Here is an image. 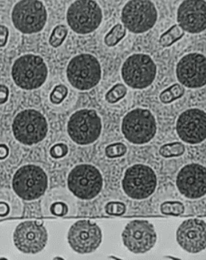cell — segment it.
Segmentation results:
<instances>
[{
    "label": "cell",
    "mask_w": 206,
    "mask_h": 260,
    "mask_svg": "<svg viewBox=\"0 0 206 260\" xmlns=\"http://www.w3.org/2000/svg\"><path fill=\"white\" fill-rule=\"evenodd\" d=\"M48 68L39 55H22L12 68V78L17 86L23 89H38L45 83L48 77Z\"/></svg>",
    "instance_id": "6da1fadb"
},
{
    "label": "cell",
    "mask_w": 206,
    "mask_h": 260,
    "mask_svg": "<svg viewBox=\"0 0 206 260\" xmlns=\"http://www.w3.org/2000/svg\"><path fill=\"white\" fill-rule=\"evenodd\" d=\"M66 76L71 86L75 89L89 90L100 81L101 68L93 55L81 54L70 61L66 68Z\"/></svg>",
    "instance_id": "7a4b0ae2"
},
{
    "label": "cell",
    "mask_w": 206,
    "mask_h": 260,
    "mask_svg": "<svg viewBox=\"0 0 206 260\" xmlns=\"http://www.w3.org/2000/svg\"><path fill=\"white\" fill-rule=\"evenodd\" d=\"M48 180L45 172L34 165L20 168L13 178V189L21 200L32 201L41 198L48 188Z\"/></svg>",
    "instance_id": "3957f363"
},
{
    "label": "cell",
    "mask_w": 206,
    "mask_h": 260,
    "mask_svg": "<svg viewBox=\"0 0 206 260\" xmlns=\"http://www.w3.org/2000/svg\"><path fill=\"white\" fill-rule=\"evenodd\" d=\"M122 132L130 143L135 145L146 144L156 136V119L148 109H133L123 118Z\"/></svg>",
    "instance_id": "277c9868"
},
{
    "label": "cell",
    "mask_w": 206,
    "mask_h": 260,
    "mask_svg": "<svg viewBox=\"0 0 206 260\" xmlns=\"http://www.w3.org/2000/svg\"><path fill=\"white\" fill-rule=\"evenodd\" d=\"M67 185L77 198L90 200L96 198L101 191L103 177L99 170L92 165H78L70 173Z\"/></svg>",
    "instance_id": "5b68a950"
},
{
    "label": "cell",
    "mask_w": 206,
    "mask_h": 260,
    "mask_svg": "<svg viewBox=\"0 0 206 260\" xmlns=\"http://www.w3.org/2000/svg\"><path fill=\"white\" fill-rule=\"evenodd\" d=\"M48 126L44 115L33 109L22 111L14 118L13 133L19 143L27 146L39 143L46 137Z\"/></svg>",
    "instance_id": "8992f818"
},
{
    "label": "cell",
    "mask_w": 206,
    "mask_h": 260,
    "mask_svg": "<svg viewBox=\"0 0 206 260\" xmlns=\"http://www.w3.org/2000/svg\"><path fill=\"white\" fill-rule=\"evenodd\" d=\"M157 178L152 168L146 165H133L125 172L122 181L126 196L135 200H146L154 193Z\"/></svg>",
    "instance_id": "52a82bcc"
},
{
    "label": "cell",
    "mask_w": 206,
    "mask_h": 260,
    "mask_svg": "<svg viewBox=\"0 0 206 260\" xmlns=\"http://www.w3.org/2000/svg\"><path fill=\"white\" fill-rule=\"evenodd\" d=\"M67 131L70 137L77 144H92L101 134V119L95 110L82 109L71 116Z\"/></svg>",
    "instance_id": "ba28073f"
},
{
    "label": "cell",
    "mask_w": 206,
    "mask_h": 260,
    "mask_svg": "<svg viewBox=\"0 0 206 260\" xmlns=\"http://www.w3.org/2000/svg\"><path fill=\"white\" fill-rule=\"evenodd\" d=\"M156 65L149 55L133 54L122 67V77L128 86L135 89L149 87L156 76Z\"/></svg>",
    "instance_id": "9c48e42d"
},
{
    "label": "cell",
    "mask_w": 206,
    "mask_h": 260,
    "mask_svg": "<svg viewBox=\"0 0 206 260\" xmlns=\"http://www.w3.org/2000/svg\"><path fill=\"white\" fill-rule=\"evenodd\" d=\"M103 19V13L97 3L91 0L75 1L68 8L66 20L74 32L88 34L94 32Z\"/></svg>",
    "instance_id": "30bf717a"
},
{
    "label": "cell",
    "mask_w": 206,
    "mask_h": 260,
    "mask_svg": "<svg viewBox=\"0 0 206 260\" xmlns=\"http://www.w3.org/2000/svg\"><path fill=\"white\" fill-rule=\"evenodd\" d=\"M157 16L156 7L151 1L131 0L123 8L121 19L130 32L143 34L154 26Z\"/></svg>",
    "instance_id": "8fae6325"
},
{
    "label": "cell",
    "mask_w": 206,
    "mask_h": 260,
    "mask_svg": "<svg viewBox=\"0 0 206 260\" xmlns=\"http://www.w3.org/2000/svg\"><path fill=\"white\" fill-rule=\"evenodd\" d=\"M48 14L45 5L37 0H22L14 6L12 21L14 26L23 34H37L44 29Z\"/></svg>",
    "instance_id": "7c38bea8"
},
{
    "label": "cell",
    "mask_w": 206,
    "mask_h": 260,
    "mask_svg": "<svg viewBox=\"0 0 206 260\" xmlns=\"http://www.w3.org/2000/svg\"><path fill=\"white\" fill-rule=\"evenodd\" d=\"M122 239L129 251L134 254H143L154 247L157 235L152 223L146 220H133L125 227Z\"/></svg>",
    "instance_id": "4fadbf2b"
},
{
    "label": "cell",
    "mask_w": 206,
    "mask_h": 260,
    "mask_svg": "<svg viewBox=\"0 0 206 260\" xmlns=\"http://www.w3.org/2000/svg\"><path fill=\"white\" fill-rule=\"evenodd\" d=\"M67 238L74 251L79 254H89L99 248L103 234L96 223L89 220H80L71 227Z\"/></svg>",
    "instance_id": "5bb4252c"
},
{
    "label": "cell",
    "mask_w": 206,
    "mask_h": 260,
    "mask_svg": "<svg viewBox=\"0 0 206 260\" xmlns=\"http://www.w3.org/2000/svg\"><path fill=\"white\" fill-rule=\"evenodd\" d=\"M14 243L16 248L25 254H37L45 248L48 236L42 223L26 221L17 226L14 233Z\"/></svg>",
    "instance_id": "9a60e30c"
},
{
    "label": "cell",
    "mask_w": 206,
    "mask_h": 260,
    "mask_svg": "<svg viewBox=\"0 0 206 260\" xmlns=\"http://www.w3.org/2000/svg\"><path fill=\"white\" fill-rule=\"evenodd\" d=\"M177 134L181 140L189 144H198L205 140L206 114L198 109L185 111L178 118Z\"/></svg>",
    "instance_id": "2e32d148"
},
{
    "label": "cell",
    "mask_w": 206,
    "mask_h": 260,
    "mask_svg": "<svg viewBox=\"0 0 206 260\" xmlns=\"http://www.w3.org/2000/svg\"><path fill=\"white\" fill-rule=\"evenodd\" d=\"M176 76L182 86L187 88H201L206 83V59L204 55L190 53L178 62Z\"/></svg>",
    "instance_id": "e0dca14e"
},
{
    "label": "cell",
    "mask_w": 206,
    "mask_h": 260,
    "mask_svg": "<svg viewBox=\"0 0 206 260\" xmlns=\"http://www.w3.org/2000/svg\"><path fill=\"white\" fill-rule=\"evenodd\" d=\"M178 190L190 200L201 198L206 193V170L201 165H187L178 173Z\"/></svg>",
    "instance_id": "ac0fdd59"
},
{
    "label": "cell",
    "mask_w": 206,
    "mask_h": 260,
    "mask_svg": "<svg viewBox=\"0 0 206 260\" xmlns=\"http://www.w3.org/2000/svg\"><path fill=\"white\" fill-rule=\"evenodd\" d=\"M206 224L202 220H186L176 232V241L189 253H198L206 247Z\"/></svg>",
    "instance_id": "d6986e66"
},
{
    "label": "cell",
    "mask_w": 206,
    "mask_h": 260,
    "mask_svg": "<svg viewBox=\"0 0 206 260\" xmlns=\"http://www.w3.org/2000/svg\"><path fill=\"white\" fill-rule=\"evenodd\" d=\"M177 22L184 32L186 31L190 34H200L205 30V1H183L178 9Z\"/></svg>",
    "instance_id": "ffe728a7"
},
{
    "label": "cell",
    "mask_w": 206,
    "mask_h": 260,
    "mask_svg": "<svg viewBox=\"0 0 206 260\" xmlns=\"http://www.w3.org/2000/svg\"><path fill=\"white\" fill-rule=\"evenodd\" d=\"M185 32L179 25H174L163 32L159 40V43L161 46L167 48L176 43V41H180L184 36Z\"/></svg>",
    "instance_id": "44dd1931"
},
{
    "label": "cell",
    "mask_w": 206,
    "mask_h": 260,
    "mask_svg": "<svg viewBox=\"0 0 206 260\" xmlns=\"http://www.w3.org/2000/svg\"><path fill=\"white\" fill-rule=\"evenodd\" d=\"M185 89L180 84L175 83L167 89L162 91L160 94V100L162 103L170 104L184 95Z\"/></svg>",
    "instance_id": "7402d4cb"
},
{
    "label": "cell",
    "mask_w": 206,
    "mask_h": 260,
    "mask_svg": "<svg viewBox=\"0 0 206 260\" xmlns=\"http://www.w3.org/2000/svg\"><path fill=\"white\" fill-rule=\"evenodd\" d=\"M185 146L183 143L180 142H175V143H167L163 145L160 149V154L162 157L165 158L169 157H180L184 154Z\"/></svg>",
    "instance_id": "603a6c76"
},
{
    "label": "cell",
    "mask_w": 206,
    "mask_h": 260,
    "mask_svg": "<svg viewBox=\"0 0 206 260\" xmlns=\"http://www.w3.org/2000/svg\"><path fill=\"white\" fill-rule=\"evenodd\" d=\"M126 30L121 24H117L105 37V43L107 46L114 47L119 43L126 36Z\"/></svg>",
    "instance_id": "cb8c5ba5"
},
{
    "label": "cell",
    "mask_w": 206,
    "mask_h": 260,
    "mask_svg": "<svg viewBox=\"0 0 206 260\" xmlns=\"http://www.w3.org/2000/svg\"><path fill=\"white\" fill-rule=\"evenodd\" d=\"M160 212L164 215L180 216L185 212V207L181 202L166 201L160 206Z\"/></svg>",
    "instance_id": "d4e9b609"
},
{
    "label": "cell",
    "mask_w": 206,
    "mask_h": 260,
    "mask_svg": "<svg viewBox=\"0 0 206 260\" xmlns=\"http://www.w3.org/2000/svg\"><path fill=\"white\" fill-rule=\"evenodd\" d=\"M126 93H127L126 86L123 84L117 83L112 86V89L106 93L105 99L109 103H117L126 96Z\"/></svg>",
    "instance_id": "484cf974"
},
{
    "label": "cell",
    "mask_w": 206,
    "mask_h": 260,
    "mask_svg": "<svg viewBox=\"0 0 206 260\" xmlns=\"http://www.w3.org/2000/svg\"><path fill=\"white\" fill-rule=\"evenodd\" d=\"M68 29L64 25H59L54 28L50 37L49 43L54 48L60 46L67 36Z\"/></svg>",
    "instance_id": "4316f807"
},
{
    "label": "cell",
    "mask_w": 206,
    "mask_h": 260,
    "mask_svg": "<svg viewBox=\"0 0 206 260\" xmlns=\"http://www.w3.org/2000/svg\"><path fill=\"white\" fill-rule=\"evenodd\" d=\"M127 152L126 145L122 143H112L105 148V154L109 158L123 157Z\"/></svg>",
    "instance_id": "83f0119b"
},
{
    "label": "cell",
    "mask_w": 206,
    "mask_h": 260,
    "mask_svg": "<svg viewBox=\"0 0 206 260\" xmlns=\"http://www.w3.org/2000/svg\"><path fill=\"white\" fill-rule=\"evenodd\" d=\"M105 212L111 216H122L126 212V207L122 202L112 201L105 206Z\"/></svg>",
    "instance_id": "f1b7e54d"
},
{
    "label": "cell",
    "mask_w": 206,
    "mask_h": 260,
    "mask_svg": "<svg viewBox=\"0 0 206 260\" xmlns=\"http://www.w3.org/2000/svg\"><path fill=\"white\" fill-rule=\"evenodd\" d=\"M67 93L68 89L66 86L63 85H58L52 90V93L50 95V99L55 105H59L66 98Z\"/></svg>",
    "instance_id": "f546056e"
},
{
    "label": "cell",
    "mask_w": 206,
    "mask_h": 260,
    "mask_svg": "<svg viewBox=\"0 0 206 260\" xmlns=\"http://www.w3.org/2000/svg\"><path fill=\"white\" fill-rule=\"evenodd\" d=\"M68 153V147L63 143L54 145L50 150V154L54 158H61L65 157Z\"/></svg>",
    "instance_id": "4dcf8cb0"
},
{
    "label": "cell",
    "mask_w": 206,
    "mask_h": 260,
    "mask_svg": "<svg viewBox=\"0 0 206 260\" xmlns=\"http://www.w3.org/2000/svg\"><path fill=\"white\" fill-rule=\"evenodd\" d=\"M69 211L67 205L63 202H56L52 204L51 207V212L53 215L59 216V217H62V216L66 215Z\"/></svg>",
    "instance_id": "1f68e13d"
},
{
    "label": "cell",
    "mask_w": 206,
    "mask_h": 260,
    "mask_svg": "<svg viewBox=\"0 0 206 260\" xmlns=\"http://www.w3.org/2000/svg\"><path fill=\"white\" fill-rule=\"evenodd\" d=\"M8 35H9V31L7 27L0 25V48L5 46L8 40Z\"/></svg>",
    "instance_id": "d6a6232c"
},
{
    "label": "cell",
    "mask_w": 206,
    "mask_h": 260,
    "mask_svg": "<svg viewBox=\"0 0 206 260\" xmlns=\"http://www.w3.org/2000/svg\"><path fill=\"white\" fill-rule=\"evenodd\" d=\"M9 96V89L4 85H0V105L6 103Z\"/></svg>",
    "instance_id": "836d02e7"
},
{
    "label": "cell",
    "mask_w": 206,
    "mask_h": 260,
    "mask_svg": "<svg viewBox=\"0 0 206 260\" xmlns=\"http://www.w3.org/2000/svg\"><path fill=\"white\" fill-rule=\"evenodd\" d=\"M11 211L9 203L5 201L0 202V217H7Z\"/></svg>",
    "instance_id": "e575fe53"
},
{
    "label": "cell",
    "mask_w": 206,
    "mask_h": 260,
    "mask_svg": "<svg viewBox=\"0 0 206 260\" xmlns=\"http://www.w3.org/2000/svg\"><path fill=\"white\" fill-rule=\"evenodd\" d=\"M9 149L6 145H0V159H4L8 156Z\"/></svg>",
    "instance_id": "d590c367"
}]
</instances>
